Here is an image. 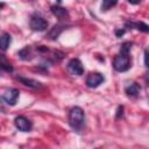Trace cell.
Here are the masks:
<instances>
[{
    "mask_svg": "<svg viewBox=\"0 0 149 149\" xmlns=\"http://www.w3.org/2000/svg\"><path fill=\"white\" fill-rule=\"evenodd\" d=\"M69 125L76 132H81L85 128V113L81 107L74 106L69 112Z\"/></svg>",
    "mask_w": 149,
    "mask_h": 149,
    "instance_id": "1",
    "label": "cell"
},
{
    "mask_svg": "<svg viewBox=\"0 0 149 149\" xmlns=\"http://www.w3.org/2000/svg\"><path fill=\"white\" fill-rule=\"evenodd\" d=\"M130 66H132V61H130L129 54H122V52H120L113 59V68L118 72L128 71L130 69Z\"/></svg>",
    "mask_w": 149,
    "mask_h": 149,
    "instance_id": "2",
    "label": "cell"
},
{
    "mask_svg": "<svg viewBox=\"0 0 149 149\" xmlns=\"http://www.w3.org/2000/svg\"><path fill=\"white\" fill-rule=\"evenodd\" d=\"M29 26L34 31H43L48 28V21L38 14H33L29 20Z\"/></svg>",
    "mask_w": 149,
    "mask_h": 149,
    "instance_id": "3",
    "label": "cell"
},
{
    "mask_svg": "<svg viewBox=\"0 0 149 149\" xmlns=\"http://www.w3.org/2000/svg\"><path fill=\"white\" fill-rule=\"evenodd\" d=\"M104 80H105V77H104L102 73H100V72H91V73L87 74L85 84L90 88H95L99 85H101L104 83Z\"/></svg>",
    "mask_w": 149,
    "mask_h": 149,
    "instance_id": "4",
    "label": "cell"
},
{
    "mask_svg": "<svg viewBox=\"0 0 149 149\" xmlns=\"http://www.w3.org/2000/svg\"><path fill=\"white\" fill-rule=\"evenodd\" d=\"M14 125H15V127H16L20 132L27 133V132H30V130L33 129V123H31V121H30L28 118L23 116V115L16 116V118L14 119Z\"/></svg>",
    "mask_w": 149,
    "mask_h": 149,
    "instance_id": "5",
    "label": "cell"
},
{
    "mask_svg": "<svg viewBox=\"0 0 149 149\" xmlns=\"http://www.w3.org/2000/svg\"><path fill=\"white\" fill-rule=\"evenodd\" d=\"M19 95H20V92L17 88H8L3 92L2 94V99L6 104L10 105V106H14L19 99Z\"/></svg>",
    "mask_w": 149,
    "mask_h": 149,
    "instance_id": "6",
    "label": "cell"
},
{
    "mask_svg": "<svg viewBox=\"0 0 149 149\" xmlns=\"http://www.w3.org/2000/svg\"><path fill=\"white\" fill-rule=\"evenodd\" d=\"M68 70L71 74L74 76H81L84 73V66L78 58H72L68 63Z\"/></svg>",
    "mask_w": 149,
    "mask_h": 149,
    "instance_id": "7",
    "label": "cell"
},
{
    "mask_svg": "<svg viewBox=\"0 0 149 149\" xmlns=\"http://www.w3.org/2000/svg\"><path fill=\"white\" fill-rule=\"evenodd\" d=\"M66 24H63V23H57V24H55L52 28H50V30L48 31V34H47V38L48 40H51V41H55V40H57L58 38V36L62 34V31L63 30H65L66 29Z\"/></svg>",
    "mask_w": 149,
    "mask_h": 149,
    "instance_id": "8",
    "label": "cell"
},
{
    "mask_svg": "<svg viewBox=\"0 0 149 149\" xmlns=\"http://www.w3.org/2000/svg\"><path fill=\"white\" fill-rule=\"evenodd\" d=\"M16 79L21 84H23L24 86H28L30 88H41L42 87V83L41 81L31 79V78H27V77H23V76H16Z\"/></svg>",
    "mask_w": 149,
    "mask_h": 149,
    "instance_id": "9",
    "label": "cell"
},
{
    "mask_svg": "<svg viewBox=\"0 0 149 149\" xmlns=\"http://www.w3.org/2000/svg\"><path fill=\"white\" fill-rule=\"evenodd\" d=\"M50 9H51V13H52L56 17H58L59 20H63V19H68V17H69V12H68V9L64 8V7H62V6H59V5H52V6L50 7Z\"/></svg>",
    "mask_w": 149,
    "mask_h": 149,
    "instance_id": "10",
    "label": "cell"
},
{
    "mask_svg": "<svg viewBox=\"0 0 149 149\" xmlns=\"http://www.w3.org/2000/svg\"><path fill=\"white\" fill-rule=\"evenodd\" d=\"M125 92H126V94H127L128 97H130V98H136V97H139V94H140V92H141V86H140L137 83H132V84H129L128 86H126Z\"/></svg>",
    "mask_w": 149,
    "mask_h": 149,
    "instance_id": "11",
    "label": "cell"
},
{
    "mask_svg": "<svg viewBox=\"0 0 149 149\" xmlns=\"http://www.w3.org/2000/svg\"><path fill=\"white\" fill-rule=\"evenodd\" d=\"M10 41H12V37L8 33L0 34V50L6 51L9 47V44H10Z\"/></svg>",
    "mask_w": 149,
    "mask_h": 149,
    "instance_id": "12",
    "label": "cell"
},
{
    "mask_svg": "<svg viewBox=\"0 0 149 149\" xmlns=\"http://www.w3.org/2000/svg\"><path fill=\"white\" fill-rule=\"evenodd\" d=\"M127 27H130V28H135L137 30H141L143 33H148L149 31V26L144 22H127L126 23Z\"/></svg>",
    "mask_w": 149,
    "mask_h": 149,
    "instance_id": "13",
    "label": "cell"
},
{
    "mask_svg": "<svg viewBox=\"0 0 149 149\" xmlns=\"http://www.w3.org/2000/svg\"><path fill=\"white\" fill-rule=\"evenodd\" d=\"M17 55H19V57H20L22 61H29V59H31V57H33L30 47H24L23 49H21V50L17 52Z\"/></svg>",
    "mask_w": 149,
    "mask_h": 149,
    "instance_id": "14",
    "label": "cell"
},
{
    "mask_svg": "<svg viewBox=\"0 0 149 149\" xmlns=\"http://www.w3.org/2000/svg\"><path fill=\"white\" fill-rule=\"evenodd\" d=\"M0 69L3 70V71H7V72H13V66L12 64L7 61V58L0 54Z\"/></svg>",
    "mask_w": 149,
    "mask_h": 149,
    "instance_id": "15",
    "label": "cell"
},
{
    "mask_svg": "<svg viewBox=\"0 0 149 149\" xmlns=\"http://www.w3.org/2000/svg\"><path fill=\"white\" fill-rule=\"evenodd\" d=\"M116 3H118V0H102V2H101V10L107 12L111 8H113L114 6H116Z\"/></svg>",
    "mask_w": 149,
    "mask_h": 149,
    "instance_id": "16",
    "label": "cell"
},
{
    "mask_svg": "<svg viewBox=\"0 0 149 149\" xmlns=\"http://www.w3.org/2000/svg\"><path fill=\"white\" fill-rule=\"evenodd\" d=\"M130 49H132V43L130 42H125V43L121 44L120 52H122V54H129L130 52Z\"/></svg>",
    "mask_w": 149,
    "mask_h": 149,
    "instance_id": "17",
    "label": "cell"
},
{
    "mask_svg": "<svg viewBox=\"0 0 149 149\" xmlns=\"http://www.w3.org/2000/svg\"><path fill=\"white\" fill-rule=\"evenodd\" d=\"M123 34H125V29H116V30H115V35H116L118 37H121Z\"/></svg>",
    "mask_w": 149,
    "mask_h": 149,
    "instance_id": "18",
    "label": "cell"
},
{
    "mask_svg": "<svg viewBox=\"0 0 149 149\" xmlns=\"http://www.w3.org/2000/svg\"><path fill=\"white\" fill-rule=\"evenodd\" d=\"M144 66L148 68V50H144Z\"/></svg>",
    "mask_w": 149,
    "mask_h": 149,
    "instance_id": "19",
    "label": "cell"
},
{
    "mask_svg": "<svg viewBox=\"0 0 149 149\" xmlns=\"http://www.w3.org/2000/svg\"><path fill=\"white\" fill-rule=\"evenodd\" d=\"M122 114H123V107H122V106H119V108H118V115H116V118L119 119L120 116H122Z\"/></svg>",
    "mask_w": 149,
    "mask_h": 149,
    "instance_id": "20",
    "label": "cell"
},
{
    "mask_svg": "<svg viewBox=\"0 0 149 149\" xmlns=\"http://www.w3.org/2000/svg\"><path fill=\"white\" fill-rule=\"evenodd\" d=\"M129 3H132V5H139V3H141V1L142 0H127Z\"/></svg>",
    "mask_w": 149,
    "mask_h": 149,
    "instance_id": "21",
    "label": "cell"
},
{
    "mask_svg": "<svg viewBox=\"0 0 149 149\" xmlns=\"http://www.w3.org/2000/svg\"><path fill=\"white\" fill-rule=\"evenodd\" d=\"M2 7H5V3L3 2H0V8H2Z\"/></svg>",
    "mask_w": 149,
    "mask_h": 149,
    "instance_id": "22",
    "label": "cell"
},
{
    "mask_svg": "<svg viewBox=\"0 0 149 149\" xmlns=\"http://www.w3.org/2000/svg\"><path fill=\"white\" fill-rule=\"evenodd\" d=\"M61 1H62V0H57V2H61Z\"/></svg>",
    "mask_w": 149,
    "mask_h": 149,
    "instance_id": "23",
    "label": "cell"
},
{
    "mask_svg": "<svg viewBox=\"0 0 149 149\" xmlns=\"http://www.w3.org/2000/svg\"><path fill=\"white\" fill-rule=\"evenodd\" d=\"M0 73H1V69H0Z\"/></svg>",
    "mask_w": 149,
    "mask_h": 149,
    "instance_id": "24",
    "label": "cell"
}]
</instances>
